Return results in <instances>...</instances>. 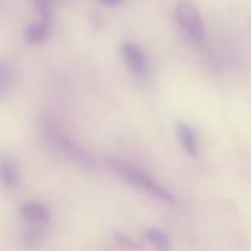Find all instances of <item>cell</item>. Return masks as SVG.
<instances>
[{"mask_svg":"<svg viewBox=\"0 0 251 251\" xmlns=\"http://www.w3.org/2000/svg\"><path fill=\"white\" fill-rule=\"evenodd\" d=\"M107 167L115 174L119 176L122 180L134 188L140 189L144 193L163 201V202H174L173 194L167 190L166 188L157 183L154 179H152L146 172L140 169L139 167H135L134 164L129 163L126 161H123L120 158H109L107 159Z\"/></svg>","mask_w":251,"mask_h":251,"instance_id":"6da1fadb","label":"cell"},{"mask_svg":"<svg viewBox=\"0 0 251 251\" xmlns=\"http://www.w3.org/2000/svg\"><path fill=\"white\" fill-rule=\"evenodd\" d=\"M174 14L180 28L193 41L201 42L205 38V25L201 19L200 12L193 2L188 0H180L176 5Z\"/></svg>","mask_w":251,"mask_h":251,"instance_id":"7a4b0ae2","label":"cell"},{"mask_svg":"<svg viewBox=\"0 0 251 251\" xmlns=\"http://www.w3.org/2000/svg\"><path fill=\"white\" fill-rule=\"evenodd\" d=\"M122 56L132 75L140 81L149 77V60L144 49L134 42H126L122 46Z\"/></svg>","mask_w":251,"mask_h":251,"instance_id":"3957f363","label":"cell"},{"mask_svg":"<svg viewBox=\"0 0 251 251\" xmlns=\"http://www.w3.org/2000/svg\"><path fill=\"white\" fill-rule=\"evenodd\" d=\"M22 218L33 225H43L50 221V212L38 201H26L20 208Z\"/></svg>","mask_w":251,"mask_h":251,"instance_id":"277c9868","label":"cell"},{"mask_svg":"<svg viewBox=\"0 0 251 251\" xmlns=\"http://www.w3.org/2000/svg\"><path fill=\"white\" fill-rule=\"evenodd\" d=\"M176 134H178L179 142L184 151L191 157V158H198L199 157V145L198 140L195 137V132L189 125L179 124L176 127Z\"/></svg>","mask_w":251,"mask_h":251,"instance_id":"5b68a950","label":"cell"},{"mask_svg":"<svg viewBox=\"0 0 251 251\" xmlns=\"http://www.w3.org/2000/svg\"><path fill=\"white\" fill-rule=\"evenodd\" d=\"M51 25L47 24L44 21H37L33 24H29L25 28L24 38L28 44H38L46 41L50 36Z\"/></svg>","mask_w":251,"mask_h":251,"instance_id":"8992f818","label":"cell"},{"mask_svg":"<svg viewBox=\"0 0 251 251\" xmlns=\"http://www.w3.org/2000/svg\"><path fill=\"white\" fill-rule=\"evenodd\" d=\"M0 181L5 188H12L19 181V171L16 164L9 157L0 158Z\"/></svg>","mask_w":251,"mask_h":251,"instance_id":"52a82bcc","label":"cell"},{"mask_svg":"<svg viewBox=\"0 0 251 251\" xmlns=\"http://www.w3.org/2000/svg\"><path fill=\"white\" fill-rule=\"evenodd\" d=\"M145 237L159 251H173L171 239L163 230L158 229V228H151L145 232Z\"/></svg>","mask_w":251,"mask_h":251,"instance_id":"ba28073f","label":"cell"},{"mask_svg":"<svg viewBox=\"0 0 251 251\" xmlns=\"http://www.w3.org/2000/svg\"><path fill=\"white\" fill-rule=\"evenodd\" d=\"M33 6L42 21L53 25V0H33Z\"/></svg>","mask_w":251,"mask_h":251,"instance_id":"9c48e42d","label":"cell"},{"mask_svg":"<svg viewBox=\"0 0 251 251\" xmlns=\"http://www.w3.org/2000/svg\"><path fill=\"white\" fill-rule=\"evenodd\" d=\"M14 81V71H12L11 65L1 63L0 65V92L4 93L12 85Z\"/></svg>","mask_w":251,"mask_h":251,"instance_id":"30bf717a","label":"cell"},{"mask_svg":"<svg viewBox=\"0 0 251 251\" xmlns=\"http://www.w3.org/2000/svg\"><path fill=\"white\" fill-rule=\"evenodd\" d=\"M41 232H38L36 229H31L28 232H26V234H25L24 243L26 245V248H28V249H34L41 243Z\"/></svg>","mask_w":251,"mask_h":251,"instance_id":"8fae6325","label":"cell"},{"mask_svg":"<svg viewBox=\"0 0 251 251\" xmlns=\"http://www.w3.org/2000/svg\"><path fill=\"white\" fill-rule=\"evenodd\" d=\"M114 238H115V240H117L118 244L122 245V247L125 248V249L137 250L140 248V245L137 244L134 239H131V238L127 237V235L123 234V233H117Z\"/></svg>","mask_w":251,"mask_h":251,"instance_id":"7c38bea8","label":"cell"},{"mask_svg":"<svg viewBox=\"0 0 251 251\" xmlns=\"http://www.w3.org/2000/svg\"><path fill=\"white\" fill-rule=\"evenodd\" d=\"M98 1H100L102 4H104V5H107V6L115 7V6H119V5L122 4L124 0H98Z\"/></svg>","mask_w":251,"mask_h":251,"instance_id":"4fadbf2b","label":"cell"},{"mask_svg":"<svg viewBox=\"0 0 251 251\" xmlns=\"http://www.w3.org/2000/svg\"><path fill=\"white\" fill-rule=\"evenodd\" d=\"M53 1H54V0H53Z\"/></svg>","mask_w":251,"mask_h":251,"instance_id":"5bb4252c","label":"cell"}]
</instances>
